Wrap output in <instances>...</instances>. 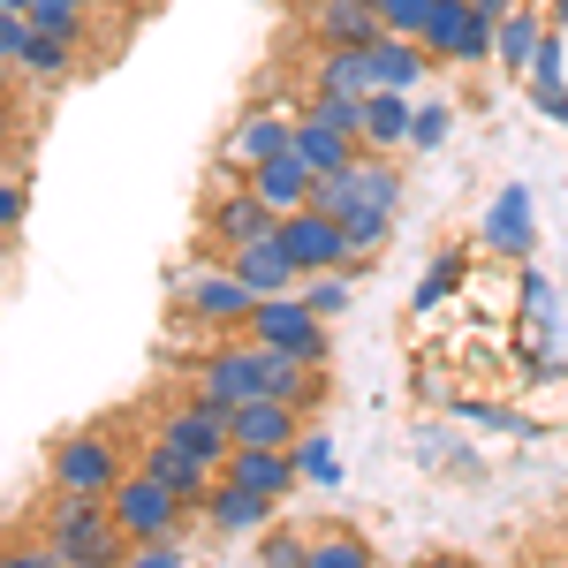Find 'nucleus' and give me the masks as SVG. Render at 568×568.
I'll return each instance as SVG.
<instances>
[{
    "label": "nucleus",
    "instance_id": "obj_21",
    "mask_svg": "<svg viewBox=\"0 0 568 568\" xmlns=\"http://www.w3.org/2000/svg\"><path fill=\"white\" fill-rule=\"evenodd\" d=\"M409 114H417V91H364V152H409Z\"/></svg>",
    "mask_w": 568,
    "mask_h": 568
},
{
    "label": "nucleus",
    "instance_id": "obj_25",
    "mask_svg": "<svg viewBox=\"0 0 568 568\" xmlns=\"http://www.w3.org/2000/svg\"><path fill=\"white\" fill-rule=\"evenodd\" d=\"M77 53H84V45L69 39V31H45V23H31V31H23V53H16V69L53 84V77H69V69H77Z\"/></svg>",
    "mask_w": 568,
    "mask_h": 568
},
{
    "label": "nucleus",
    "instance_id": "obj_38",
    "mask_svg": "<svg viewBox=\"0 0 568 568\" xmlns=\"http://www.w3.org/2000/svg\"><path fill=\"white\" fill-rule=\"evenodd\" d=\"M23 213H31V182L0 175V235H16V227H23Z\"/></svg>",
    "mask_w": 568,
    "mask_h": 568
},
{
    "label": "nucleus",
    "instance_id": "obj_5",
    "mask_svg": "<svg viewBox=\"0 0 568 568\" xmlns=\"http://www.w3.org/2000/svg\"><path fill=\"white\" fill-rule=\"evenodd\" d=\"M122 470H130V463H122V447L106 433H69V439H53V455H45L53 493H91V500H106Z\"/></svg>",
    "mask_w": 568,
    "mask_h": 568
},
{
    "label": "nucleus",
    "instance_id": "obj_17",
    "mask_svg": "<svg viewBox=\"0 0 568 568\" xmlns=\"http://www.w3.org/2000/svg\"><path fill=\"white\" fill-rule=\"evenodd\" d=\"M273 508H281V500H265L251 485L213 478V493H205V530H213V538H258V530L273 524Z\"/></svg>",
    "mask_w": 568,
    "mask_h": 568
},
{
    "label": "nucleus",
    "instance_id": "obj_36",
    "mask_svg": "<svg viewBox=\"0 0 568 568\" xmlns=\"http://www.w3.org/2000/svg\"><path fill=\"white\" fill-rule=\"evenodd\" d=\"M311 114H318V122H334L342 136L364 130V99H349V91H311Z\"/></svg>",
    "mask_w": 568,
    "mask_h": 568
},
{
    "label": "nucleus",
    "instance_id": "obj_14",
    "mask_svg": "<svg viewBox=\"0 0 568 568\" xmlns=\"http://www.w3.org/2000/svg\"><path fill=\"white\" fill-rule=\"evenodd\" d=\"M160 439H175V447H190V455H205V463H227V409L220 402H205V394H190V402H175L168 409V425H160Z\"/></svg>",
    "mask_w": 568,
    "mask_h": 568
},
{
    "label": "nucleus",
    "instance_id": "obj_7",
    "mask_svg": "<svg viewBox=\"0 0 568 568\" xmlns=\"http://www.w3.org/2000/svg\"><path fill=\"white\" fill-rule=\"evenodd\" d=\"M265 372H273V349L251 342V334H235V342L205 349V364H197V394L220 402V409H235V402H258L265 394Z\"/></svg>",
    "mask_w": 568,
    "mask_h": 568
},
{
    "label": "nucleus",
    "instance_id": "obj_35",
    "mask_svg": "<svg viewBox=\"0 0 568 568\" xmlns=\"http://www.w3.org/2000/svg\"><path fill=\"white\" fill-rule=\"evenodd\" d=\"M433 8H439V0H379V23H387L394 39H425Z\"/></svg>",
    "mask_w": 568,
    "mask_h": 568
},
{
    "label": "nucleus",
    "instance_id": "obj_13",
    "mask_svg": "<svg viewBox=\"0 0 568 568\" xmlns=\"http://www.w3.org/2000/svg\"><path fill=\"white\" fill-rule=\"evenodd\" d=\"M205 235H213L220 251H235V243H258V235H273V213L251 197V182H243V175H227V190L205 205Z\"/></svg>",
    "mask_w": 568,
    "mask_h": 568
},
{
    "label": "nucleus",
    "instance_id": "obj_22",
    "mask_svg": "<svg viewBox=\"0 0 568 568\" xmlns=\"http://www.w3.org/2000/svg\"><path fill=\"white\" fill-rule=\"evenodd\" d=\"M364 61H372V91H417V84H425V69H433L425 45L394 39V31H379V39L364 45Z\"/></svg>",
    "mask_w": 568,
    "mask_h": 568
},
{
    "label": "nucleus",
    "instance_id": "obj_33",
    "mask_svg": "<svg viewBox=\"0 0 568 568\" xmlns=\"http://www.w3.org/2000/svg\"><path fill=\"white\" fill-rule=\"evenodd\" d=\"M311 561V530H258V568H304Z\"/></svg>",
    "mask_w": 568,
    "mask_h": 568
},
{
    "label": "nucleus",
    "instance_id": "obj_46",
    "mask_svg": "<svg viewBox=\"0 0 568 568\" xmlns=\"http://www.w3.org/2000/svg\"><path fill=\"white\" fill-rule=\"evenodd\" d=\"M0 175H8V160H0Z\"/></svg>",
    "mask_w": 568,
    "mask_h": 568
},
{
    "label": "nucleus",
    "instance_id": "obj_48",
    "mask_svg": "<svg viewBox=\"0 0 568 568\" xmlns=\"http://www.w3.org/2000/svg\"><path fill=\"white\" fill-rule=\"evenodd\" d=\"M0 130H8V122H0Z\"/></svg>",
    "mask_w": 568,
    "mask_h": 568
},
{
    "label": "nucleus",
    "instance_id": "obj_39",
    "mask_svg": "<svg viewBox=\"0 0 568 568\" xmlns=\"http://www.w3.org/2000/svg\"><path fill=\"white\" fill-rule=\"evenodd\" d=\"M23 31H31V16H0V69H16V53H23Z\"/></svg>",
    "mask_w": 568,
    "mask_h": 568
},
{
    "label": "nucleus",
    "instance_id": "obj_3",
    "mask_svg": "<svg viewBox=\"0 0 568 568\" xmlns=\"http://www.w3.org/2000/svg\"><path fill=\"white\" fill-rule=\"evenodd\" d=\"M251 342H265L273 356H296V364H334V342H326V318L304 304V288L288 296H258L251 304Z\"/></svg>",
    "mask_w": 568,
    "mask_h": 568
},
{
    "label": "nucleus",
    "instance_id": "obj_44",
    "mask_svg": "<svg viewBox=\"0 0 568 568\" xmlns=\"http://www.w3.org/2000/svg\"><path fill=\"white\" fill-rule=\"evenodd\" d=\"M84 568H122V561H84Z\"/></svg>",
    "mask_w": 568,
    "mask_h": 568
},
{
    "label": "nucleus",
    "instance_id": "obj_27",
    "mask_svg": "<svg viewBox=\"0 0 568 568\" xmlns=\"http://www.w3.org/2000/svg\"><path fill=\"white\" fill-rule=\"evenodd\" d=\"M538 39H546V16L516 0V8L500 16V45H493V61H508V77H524V69H530V53H538Z\"/></svg>",
    "mask_w": 568,
    "mask_h": 568
},
{
    "label": "nucleus",
    "instance_id": "obj_15",
    "mask_svg": "<svg viewBox=\"0 0 568 568\" xmlns=\"http://www.w3.org/2000/svg\"><path fill=\"white\" fill-rule=\"evenodd\" d=\"M227 273H235L251 296H288V288H304V273H296V258H288V251H281V235L235 243V251H227Z\"/></svg>",
    "mask_w": 568,
    "mask_h": 568
},
{
    "label": "nucleus",
    "instance_id": "obj_2",
    "mask_svg": "<svg viewBox=\"0 0 568 568\" xmlns=\"http://www.w3.org/2000/svg\"><path fill=\"white\" fill-rule=\"evenodd\" d=\"M311 205L334 213V220H349V213H402V168H394V152H356L342 175H318Z\"/></svg>",
    "mask_w": 568,
    "mask_h": 568
},
{
    "label": "nucleus",
    "instance_id": "obj_6",
    "mask_svg": "<svg viewBox=\"0 0 568 568\" xmlns=\"http://www.w3.org/2000/svg\"><path fill=\"white\" fill-rule=\"evenodd\" d=\"M417 45L433 53L439 69H478V61H493V45H500V23H493V16H478L470 0H439Z\"/></svg>",
    "mask_w": 568,
    "mask_h": 568
},
{
    "label": "nucleus",
    "instance_id": "obj_42",
    "mask_svg": "<svg viewBox=\"0 0 568 568\" xmlns=\"http://www.w3.org/2000/svg\"><path fill=\"white\" fill-rule=\"evenodd\" d=\"M470 8H478V16H493V23H500V16H508V8H516V0H470Z\"/></svg>",
    "mask_w": 568,
    "mask_h": 568
},
{
    "label": "nucleus",
    "instance_id": "obj_32",
    "mask_svg": "<svg viewBox=\"0 0 568 568\" xmlns=\"http://www.w3.org/2000/svg\"><path fill=\"white\" fill-rule=\"evenodd\" d=\"M463 251H439L433 265H425V281H417V311H439V296H455V288H463Z\"/></svg>",
    "mask_w": 568,
    "mask_h": 568
},
{
    "label": "nucleus",
    "instance_id": "obj_26",
    "mask_svg": "<svg viewBox=\"0 0 568 568\" xmlns=\"http://www.w3.org/2000/svg\"><path fill=\"white\" fill-rule=\"evenodd\" d=\"M311 91H349V99H364V91H372V61H364V45H318V61H311Z\"/></svg>",
    "mask_w": 568,
    "mask_h": 568
},
{
    "label": "nucleus",
    "instance_id": "obj_20",
    "mask_svg": "<svg viewBox=\"0 0 568 568\" xmlns=\"http://www.w3.org/2000/svg\"><path fill=\"white\" fill-rule=\"evenodd\" d=\"M524 77H530V99H538V114L568 130V39H561V23H546V39H538V53H530Z\"/></svg>",
    "mask_w": 568,
    "mask_h": 568
},
{
    "label": "nucleus",
    "instance_id": "obj_37",
    "mask_svg": "<svg viewBox=\"0 0 568 568\" xmlns=\"http://www.w3.org/2000/svg\"><path fill=\"white\" fill-rule=\"evenodd\" d=\"M122 568H190V561H182V538H152V546H130Z\"/></svg>",
    "mask_w": 568,
    "mask_h": 568
},
{
    "label": "nucleus",
    "instance_id": "obj_19",
    "mask_svg": "<svg viewBox=\"0 0 568 568\" xmlns=\"http://www.w3.org/2000/svg\"><path fill=\"white\" fill-rule=\"evenodd\" d=\"M243 182H251V197H258V205H265L273 220H281V213H304V205H311V190H318V175H311L296 152H281V160L251 168Z\"/></svg>",
    "mask_w": 568,
    "mask_h": 568
},
{
    "label": "nucleus",
    "instance_id": "obj_29",
    "mask_svg": "<svg viewBox=\"0 0 568 568\" xmlns=\"http://www.w3.org/2000/svg\"><path fill=\"white\" fill-rule=\"evenodd\" d=\"M304 568H379V561H372V546H364L356 530H311V561Z\"/></svg>",
    "mask_w": 568,
    "mask_h": 568
},
{
    "label": "nucleus",
    "instance_id": "obj_8",
    "mask_svg": "<svg viewBox=\"0 0 568 568\" xmlns=\"http://www.w3.org/2000/svg\"><path fill=\"white\" fill-rule=\"evenodd\" d=\"M175 296H182V318H197L205 334H243V326H251V304H258V296H251V288H243V281L227 273V265L182 273Z\"/></svg>",
    "mask_w": 568,
    "mask_h": 568
},
{
    "label": "nucleus",
    "instance_id": "obj_40",
    "mask_svg": "<svg viewBox=\"0 0 568 568\" xmlns=\"http://www.w3.org/2000/svg\"><path fill=\"white\" fill-rule=\"evenodd\" d=\"M0 568H61V554H53V546H39V554H23V546H8V554H0Z\"/></svg>",
    "mask_w": 568,
    "mask_h": 568
},
{
    "label": "nucleus",
    "instance_id": "obj_30",
    "mask_svg": "<svg viewBox=\"0 0 568 568\" xmlns=\"http://www.w3.org/2000/svg\"><path fill=\"white\" fill-rule=\"evenodd\" d=\"M349 281H356L349 265H334V273H311V281H304V304L318 311V318H326V326H334V318H342V311H349V296H356Z\"/></svg>",
    "mask_w": 568,
    "mask_h": 568
},
{
    "label": "nucleus",
    "instance_id": "obj_4",
    "mask_svg": "<svg viewBox=\"0 0 568 568\" xmlns=\"http://www.w3.org/2000/svg\"><path fill=\"white\" fill-rule=\"evenodd\" d=\"M106 508H114V524H122V538H130V546L182 538V524H190V508H182V500L152 478V470H122V478H114V493H106Z\"/></svg>",
    "mask_w": 568,
    "mask_h": 568
},
{
    "label": "nucleus",
    "instance_id": "obj_41",
    "mask_svg": "<svg viewBox=\"0 0 568 568\" xmlns=\"http://www.w3.org/2000/svg\"><path fill=\"white\" fill-rule=\"evenodd\" d=\"M417 568H470V561H463V554H425Z\"/></svg>",
    "mask_w": 568,
    "mask_h": 568
},
{
    "label": "nucleus",
    "instance_id": "obj_12",
    "mask_svg": "<svg viewBox=\"0 0 568 568\" xmlns=\"http://www.w3.org/2000/svg\"><path fill=\"white\" fill-rule=\"evenodd\" d=\"M478 243L493 251V258H508V265H524L530 258V243H538V227H530V190L524 182H508L493 205H485V227H478Z\"/></svg>",
    "mask_w": 568,
    "mask_h": 568
},
{
    "label": "nucleus",
    "instance_id": "obj_31",
    "mask_svg": "<svg viewBox=\"0 0 568 568\" xmlns=\"http://www.w3.org/2000/svg\"><path fill=\"white\" fill-rule=\"evenodd\" d=\"M455 136V106L447 99H417V114H409V152H439Z\"/></svg>",
    "mask_w": 568,
    "mask_h": 568
},
{
    "label": "nucleus",
    "instance_id": "obj_11",
    "mask_svg": "<svg viewBox=\"0 0 568 568\" xmlns=\"http://www.w3.org/2000/svg\"><path fill=\"white\" fill-rule=\"evenodd\" d=\"M136 470H152V478L168 485V493H175V500L190 508V516H205V493H213V478H220V463L190 455V447H175V439H152Z\"/></svg>",
    "mask_w": 568,
    "mask_h": 568
},
{
    "label": "nucleus",
    "instance_id": "obj_10",
    "mask_svg": "<svg viewBox=\"0 0 568 568\" xmlns=\"http://www.w3.org/2000/svg\"><path fill=\"white\" fill-rule=\"evenodd\" d=\"M288 130H296V114L251 106V114L227 130V144H220V175H251V168H265V160H281V152H288Z\"/></svg>",
    "mask_w": 568,
    "mask_h": 568
},
{
    "label": "nucleus",
    "instance_id": "obj_45",
    "mask_svg": "<svg viewBox=\"0 0 568 568\" xmlns=\"http://www.w3.org/2000/svg\"><path fill=\"white\" fill-rule=\"evenodd\" d=\"M91 8H114V0H91Z\"/></svg>",
    "mask_w": 568,
    "mask_h": 568
},
{
    "label": "nucleus",
    "instance_id": "obj_28",
    "mask_svg": "<svg viewBox=\"0 0 568 568\" xmlns=\"http://www.w3.org/2000/svg\"><path fill=\"white\" fill-rule=\"evenodd\" d=\"M288 455H296V478H304V485H342V455H334V433L304 425Z\"/></svg>",
    "mask_w": 568,
    "mask_h": 568
},
{
    "label": "nucleus",
    "instance_id": "obj_34",
    "mask_svg": "<svg viewBox=\"0 0 568 568\" xmlns=\"http://www.w3.org/2000/svg\"><path fill=\"white\" fill-rule=\"evenodd\" d=\"M31 23H45V31H69V39L84 45V39H91V0H31Z\"/></svg>",
    "mask_w": 568,
    "mask_h": 568
},
{
    "label": "nucleus",
    "instance_id": "obj_43",
    "mask_svg": "<svg viewBox=\"0 0 568 568\" xmlns=\"http://www.w3.org/2000/svg\"><path fill=\"white\" fill-rule=\"evenodd\" d=\"M0 16H31V0H0Z\"/></svg>",
    "mask_w": 568,
    "mask_h": 568
},
{
    "label": "nucleus",
    "instance_id": "obj_24",
    "mask_svg": "<svg viewBox=\"0 0 568 568\" xmlns=\"http://www.w3.org/2000/svg\"><path fill=\"white\" fill-rule=\"evenodd\" d=\"M288 152L304 160L311 175H342V168H349L364 144H356V136H342L334 122H318V114H296V130H288Z\"/></svg>",
    "mask_w": 568,
    "mask_h": 568
},
{
    "label": "nucleus",
    "instance_id": "obj_47",
    "mask_svg": "<svg viewBox=\"0 0 568 568\" xmlns=\"http://www.w3.org/2000/svg\"><path fill=\"white\" fill-rule=\"evenodd\" d=\"M372 8H379V0H372Z\"/></svg>",
    "mask_w": 568,
    "mask_h": 568
},
{
    "label": "nucleus",
    "instance_id": "obj_16",
    "mask_svg": "<svg viewBox=\"0 0 568 568\" xmlns=\"http://www.w3.org/2000/svg\"><path fill=\"white\" fill-rule=\"evenodd\" d=\"M304 425H311L304 409H288V402H273V394L235 402V409H227V439H235V447H296V433H304Z\"/></svg>",
    "mask_w": 568,
    "mask_h": 568
},
{
    "label": "nucleus",
    "instance_id": "obj_23",
    "mask_svg": "<svg viewBox=\"0 0 568 568\" xmlns=\"http://www.w3.org/2000/svg\"><path fill=\"white\" fill-rule=\"evenodd\" d=\"M387 31L372 0H311V39L318 45H372Z\"/></svg>",
    "mask_w": 568,
    "mask_h": 568
},
{
    "label": "nucleus",
    "instance_id": "obj_9",
    "mask_svg": "<svg viewBox=\"0 0 568 568\" xmlns=\"http://www.w3.org/2000/svg\"><path fill=\"white\" fill-rule=\"evenodd\" d=\"M273 235H281V251L296 258V273H334V265H349V235H342V220L304 205V213H281L273 220Z\"/></svg>",
    "mask_w": 568,
    "mask_h": 568
},
{
    "label": "nucleus",
    "instance_id": "obj_18",
    "mask_svg": "<svg viewBox=\"0 0 568 568\" xmlns=\"http://www.w3.org/2000/svg\"><path fill=\"white\" fill-rule=\"evenodd\" d=\"M220 478H227V485H251V493H265V500H288V493L304 485L288 447H227Z\"/></svg>",
    "mask_w": 568,
    "mask_h": 568
},
{
    "label": "nucleus",
    "instance_id": "obj_1",
    "mask_svg": "<svg viewBox=\"0 0 568 568\" xmlns=\"http://www.w3.org/2000/svg\"><path fill=\"white\" fill-rule=\"evenodd\" d=\"M45 546L61 554V568L122 561V554H130V538H122V524H114V508L91 500V493H53V508H45Z\"/></svg>",
    "mask_w": 568,
    "mask_h": 568
}]
</instances>
